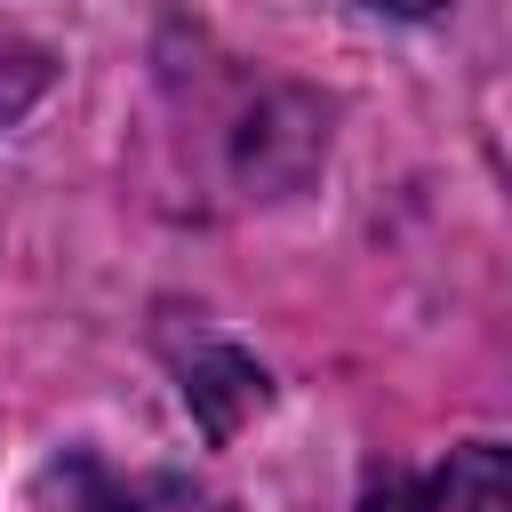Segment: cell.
<instances>
[{"label":"cell","mask_w":512,"mask_h":512,"mask_svg":"<svg viewBox=\"0 0 512 512\" xmlns=\"http://www.w3.org/2000/svg\"><path fill=\"white\" fill-rule=\"evenodd\" d=\"M368 512H512V464L496 440H464L424 472H384Z\"/></svg>","instance_id":"1"},{"label":"cell","mask_w":512,"mask_h":512,"mask_svg":"<svg viewBox=\"0 0 512 512\" xmlns=\"http://www.w3.org/2000/svg\"><path fill=\"white\" fill-rule=\"evenodd\" d=\"M184 400L200 408V424H208V440H232L240 432V416H256L264 408V368L248 360V352H232V344H200V360H184Z\"/></svg>","instance_id":"2"},{"label":"cell","mask_w":512,"mask_h":512,"mask_svg":"<svg viewBox=\"0 0 512 512\" xmlns=\"http://www.w3.org/2000/svg\"><path fill=\"white\" fill-rule=\"evenodd\" d=\"M368 8H392V16H432V8H448V0H368Z\"/></svg>","instance_id":"3"}]
</instances>
